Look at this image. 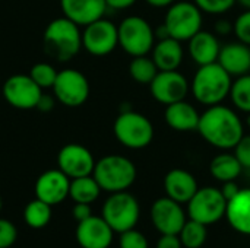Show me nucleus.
I'll list each match as a JSON object with an SVG mask.
<instances>
[{
    "label": "nucleus",
    "mask_w": 250,
    "mask_h": 248,
    "mask_svg": "<svg viewBox=\"0 0 250 248\" xmlns=\"http://www.w3.org/2000/svg\"><path fill=\"white\" fill-rule=\"evenodd\" d=\"M198 132L211 146L223 151L234 149L245 136L240 117L236 111L221 104L208 107V110L201 114Z\"/></svg>",
    "instance_id": "f257e3e1"
},
{
    "label": "nucleus",
    "mask_w": 250,
    "mask_h": 248,
    "mask_svg": "<svg viewBox=\"0 0 250 248\" xmlns=\"http://www.w3.org/2000/svg\"><path fill=\"white\" fill-rule=\"evenodd\" d=\"M44 51L48 57L66 63L82 48V32L79 25L66 16L51 20L42 35Z\"/></svg>",
    "instance_id": "f03ea898"
},
{
    "label": "nucleus",
    "mask_w": 250,
    "mask_h": 248,
    "mask_svg": "<svg viewBox=\"0 0 250 248\" xmlns=\"http://www.w3.org/2000/svg\"><path fill=\"white\" fill-rule=\"evenodd\" d=\"M231 76L221 67L218 61L199 66L192 80V94L198 102L212 107L221 104L231 89Z\"/></svg>",
    "instance_id": "7ed1b4c3"
},
{
    "label": "nucleus",
    "mask_w": 250,
    "mask_h": 248,
    "mask_svg": "<svg viewBox=\"0 0 250 248\" xmlns=\"http://www.w3.org/2000/svg\"><path fill=\"white\" fill-rule=\"evenodd\" d=\"M92 175L104 191H126L136 180V167L126 156L107 155L95 162Z\"/></svg>",
    "instance_id": "20e7f679"
},
{
    "label": "nucleus",
    "mask_w": 250,
    "mask_h": 248,
    "mask_svg": "<svg viewBox=\"0 0 250 248\" xmlns=\"http://www.w3.org/2000/svg\"><path fill=\"white\" fill-rule=\"evenodd\" d=\"M113 132L119 143L129 149H144L149 146L155 134L151 120L132 110L117 115Z\"/></svg>",
    "instance_id": "39448f33"
},
{
    "label": "nucleus",
    "mask_w": 250,
    "mask_h": 248,
    "mask_svg": "<svg viewBox=\"0 0 250 248\" xmlns=\"http://www.w3.org/2000/svg\"><path fill=\"white\" fill-rule=\"evenodd\" d=\"M119 45L132 57L146 56L155 45V31L141 16H127L117 26Z\"/></svg>",
    "instance_id": "423d86ee"
},
{
    "label": "nucleus",
    "mask_w": 250,
    "mask_h": 248,
    "mask_svg": "<svg viewBox=\"0 0 250 248\" xmlns=\"http://www.w3.org/2000/svg\"><path fill=\"white\" fill-rule=\"evenodd\" d=\"M101 216L114 232L122 234L136 227L141 216V208L133 194L127 191H117L111 193L104 202Z\"/></svg>",
    "instance_id": "0eeeda50"
},
{
    "label": "nucleus",
    "mask_w": 250,
    "mask_h": 248,
    "mask_svg": "<svg viewBox=\"0 0 250 248\" xmlns=\"http://www.w3.org/2000/svg\"><path fill=\"white\" fill-rule=\"evenodd\" d=\"M164 26L171 38L189 41L202 28V10L192 1H174L164 18Z\"/></svg>",
    "instance_id": "6e6552de"
},
{
    "label": "nucleus",
    "mask_w": 250,
    "mask_h": 248,
    "mask_svg": "<svg viewBox=\"0 0 250 248\" xmlns=\"http://www.w3.org/2000/svg\"><path fill=\"white\" fill-rule=\"evenodd\" d=\"M227 212V200L220 189L204 187L198 189L195 196L188 203V213L204 225H212L221 221Z\"/></svg>",
    "instance_id": "1a4fd4ad"
},
{
    "label": "nucleus",
    "mask_w": 250,
    "mask_h": 248,
    "mask_svg": "<svg viewBox=\"0 0 250 248\" xmlns=\"http://www.w3.org/2000/svg\"><path fill=\"white\" fill-rule=\"evenodd\" d=\"M51 89L60 104L72 108L81 107L89 96V82L86 76L76 69L59 72Z\"/></svg>",
    "instance_id": "9d476101"
},
{
    "label": "nucleus",
    "mask_w": 250,
    "mask_h": 248,
    "mask_svg": "<svg viewBox=\"0 0 250 248\" xmlns=\"http://www.w3.org/2000/svg\"><path fill=\"white\" fill-rule=\"evenodd\" d=\"M119 45V29L108 19H98L85 26L82 32V47L92 56L103 57L114 51Z\"/></svg>",
    "instance_id": "9b49d317"
},
{
    "label": "nucleus",
    "mask_w": 250,
    "mask_h": 248,
    "mask_svg": "<svg viewBox=\"0 0 250 248\" xmlns=\"http://www.w3.org/2000/svg\"><path fill=\"white\" fill-rule=\"evenodd\" d=\"M42 95V89L29 75H13L3 85V96L16 110H32Z\"/></svg>",
    "instance_id": "f8f14e48"
},
{
    "label": "nucleus",
    "mask_w": 250,
    "mask_h": 248,
    "mask_svg": "<svg viewBox=\"0 0 250 248\" xmlns=\"http://www.w3.org/2000/svg\"><path fill=\"white\" fill-rule=\"evenodd\" d=\"M190 85L188 79L177 70L158 72L154 80L149 83L151 95L155 101L164 105H170L183 101L189 94Z\"/></svg>",
    "instance_id": "ddd939ff"
},
{
    "label": "nucleus",
    "mask_w": 250,
    "mask_h": 248,
    "mask_svg": "<svg viewBox=\"0 0 250 248\" xmlns=\"http://www.w3.org/2000/svg\"><path fill=\"white\" fill-rule=\"evenodd\" d=\"M57 165L70 180L85 175H92L95 159L91 151L79 143L64 145L57 153Z\"/></svg>",
    "instance_id": "4468645a"
},
{
    "label": "nucleus",
    "mask_w": 250,
    "mask_h": 248,
    "mask_svg": "<svg viewBox=\"0 0 250 248\" xmlns=\"http://www.w3.org/2000/svg\"><path fill=\"white\" fill-rule=\"evenodd\" d=\"M151 221L161 234L179 235L186 222V213L182 208V203L166 196L152 203Z\"/></svg>",
    "instance_id": "2eb2a0df"
},
{
    "label": "nucleus",
    "mask_w": 250,
    "mask_h": 248,
    "mask_svg": "<svg viewBox=\"0 0 250 248\" xmlns=\"http://www.w3.org/2000/svg\"><path fill=\"white\" fill-rule=\"evenodd\" d=\"M69 187L70 178L64 172L60 170H48L37 178L34 190L37 199L54 206L69 197Z\"/></svg>",
    "instance_id": "dca6fc26"
},
{
    "label": "nucleus",
    "mask_w": 250,
    "mask_h": 248,
    "mask_svg": "<svg viewBox=\"0 0 250 248\" xmlns=\"http://www.w3.org/2000/svg\"><path fill=\"white\" fill-rule=\"evenodd\" d=\"M114 231L103 216H89L78 222L76 241L82 248H108L113 243Z\"/></svg>",
    "instance_id": "f3484780"
},
{
    "label": "nucleus",
    "mask_w": 250,
    "mask_h": 248,
    "mask_svg": "<svg viewBox=\"0 0 250 248\" xmlns=\"http://www.w3.org/2000/svg\"><path fill=\"white\" fill-rule=\"evenodd\" d=\"M63 16L79 26H86L101 19L107 10L105 0H60Z\"/></svg>",
    "instance_id": "a211bd4d"
},
{
    "label": "nucleus",
    "mask_w": 250,
    "mask_h": 248,
    "mask_svg": "<svg viewBox=\"0 0 250 248\" xmlns=\"http://www.w3.org/2000/svg\"><path fill=\"white\" fill-rule=\"evenodd\" d=\"M198 181L186 170L174 168L168 171L164 177V191L166 194L179 202V203H189V200L198 191Z\"/></svg>",
    "instance_id": "6ab92c4d"
},
{
    "label": "nucleus",
    "mask_w": 250,
    "mask_h": 248,
    "mask_svg": "<svg viewBox=\"0 0 250 248\" xmlns=\"http://www.w3.org/2000/svg\"><path fill=\"white\" fill-rule=\"evenodd\" d=\"M230 76H243L250 73V47L243 42H230L220 50L217 60Z\"/></svg>",
    "instance_id": "aec40b11"
},
{
    "label": "nucleus",
    "mask_w": 250,
    "mask_h": 248,
    "mask_svg": "<svg viewBox=\"0 0 250 248\" xmlns=\"http://www.w3.org/2000/svg\"><path fill=\"white\" fill-rule=\"evenodd\" d=\"M164 120L176 132H192L198 130L201 114L192 104L183 99L167 105L164 111Z\"/></svg>",
    "instance_id": "412c9836"
},
{
    "label": "nucleus",
    "mask_w": 250,
    "mask_h": 248,
    "mask_svg": "<svg viewBox=\"0 0 250 248\" xmlns=\"http://www.w3.org/2000/svg\"><path fill=\"white\" fill-rule=\"evenodd\" d=\"M220 41L209 31H199L189 39V54L199 66L215 63L220 56Z\"/></svg>",
    "instance_id": "4be33fe9"
},
{
    "label": "nucleus",
    "mask_w": 250,
    "mask_h": 248,
    "mask_svg": "<svg viewBox=\"0 0 250 248\" xmlns=\"http://www.w3.org/2000/svg\"><path fill=\"white\" fill-rule=\"evenodd\" d=\"M226 218L236 232L250 235V189H240V191L229 200Z\"/></svg>",
    "instance_id": "5701e85b"
},
{
    "label": "nucleus",
    "mask_w": 250,
    "mask_h": 248,
    "mask_svg": "<svg viewBox=\"0 0 250 248\" xmlns=\"http://www.w3.org/2000/svg\"><path fill=\"white\" fill-rule=\"evenodd\" d=\"M183 56L185 53L180 41L171 37L158 39L152 48V60L161 72L177 70L183 63Z\"/></svg>",
    "instance_id": "b1692460"
},
{
    "label": "nucleus",
    "mask_w": 250,
    "mask_h": 248,
    "mask_svg": "<svg viewBox=\"0 0 250 248\" xmlns=\"http://www.w3.org/2000/svg\"><path fill=\"white\" fill-rule=\"evenodd\" d=\"M242 170L243 167L234 153H220L214 156L209 164L211 175L221 183L234 181L242 174Z\"/></svg>",
    "instance_id": "393cba45"
},
{
    "label": "nucleus",
    "mask_w": 250,
    "mask_h": 248,
    "mask_svg": "<svg viewBox=\"0 0 250 248\" xmlns=\"http://www.w3.org/2000/svg\"><path fill=\"white\" fill-rule=\"evenodd\" d=\"M101 193V187L94 178V175H85L70 180L69 197L75 203H94Z\"/></svg>",
    "instance_id": "a878e982"
},
{
    "label": "nucleus",
    "mask_w": 250,
    "mask_h": 248,
    "mask_svg": "<svg viewBox=\"0 0 250 248\" xmlns=\"http://www.w3.org/2000/svg\"><path fill=\"white\" fill-rule=\"evenodd\" d=\"M51 215H53L51 206L37 197L34 200H31L23 209L25 224L34 229H41V228L47 227L51 221Z\"/></svg>",
    "instance_id": "bb28decb"
},
{
    "label": "nucleus",
    "mask_w": 250,
    "mask_h": 248,
    "mask_svg": "<svg viewBox=\"0 0 250 248\" xmlns=\"http://www.w3.org/2000/svg\"><path fill=\"white\" fill-rule=\"evenodd\" d=\"M158 67L154 63L152 57H146V56H139V57H133V60L129 64V75L130 77L141 83V85H149L154 77L158 73Z\"/></svg>",
    "instance_id": "cd10ccee"
},
{
    "label": "nucleus",
    "mask_w": 250,
    "mask_h": 248,
    "mask_svg": "<svg viewBox=\"0 0 250 248\" xmlns=\"http://www.w3.org/2000/svg\"><path fill=\"white\" fill-rule=\"evenodd\" d=\"M180 241L183 244V247L186 248H201L208 238V231H207V225L190 219L186 221L182 231L179 232Z\"/></svg>",
    "instance_id": "c85d7f7f"
},
{
    "label": "nucleus",
    "mask_w": 250,
    "mask_h": 248,
    "mask_svg": "<svg viewBox=\"0 0 250 248\" xmlns=\"http://www.w3.org/2000/svg\"><path fill=\"white\" fill-rule=\"evenodd\" d=\"M230 96L236 108L250 114V73L239 76L231 83Z\"/></svg>",
    "instance_id": "c756f323"
},
{
    "label": "nucleus",
    "mask_w": 250,
    "mask_h": 248,
    "mask_svg": "<svg viewBox=\"0 0 250 248\" xmlns=\"http://www.w3.org/2000/svg\"><path fill=\"white\" fill-rule=\"evenodd\" d=\"M57 73L59 72L50 63H37L29 70V76L34 79V82L41 89L53 88V85L56 82V77H57Z\"/></svg>",
    "instance_id": "7c9ffc66"
},
{
    "label": "nucleus",
    "mask_w": 250,
    "mask_h": 248,
    "mask_svg": "<svg viewBox=\"0 0 250 248\" xmlns=\"http://www.w3.org/2000/svg\"><path fill=\"white\" fill-rule=\"evenodd\" d=\"M119 246L120 248H148V240L142 232L132 228L120 234Z\"/></svg>",
    "instance_id": "2f4dec72"
},
{
    "label": "nucleus",
    "mask_w": 250,
    "mask_h": 248,
    "mask_svg": "<svg viewBox=\"0 0 250 248\" xmlns=\"http://www.w3.org/2000/svg\"><path fill=\"white\" fill-rule=\"evenodd\" d=\"M237 0H195V4L205 13H224L230 10Z\"/></svg>",
    "instance_id": "473e14b6"
},
{
    "label": "nucleus",
    "mask_w": 250,
    "mask_h": 248,
    "mask_svg": "<svg viewBox=\"0 0 250 248\" xmlns=\"http://www.w3.org/2000/svg\"><path fill=\"white\" fill-rule=\"evenodd\" d=\"M233 32L240 42L250 47V10L243 12L233 23Z\"/></svg>",
    "instance_id": "72a5a7b5"
},
{
    "label": "nucleus",
    "mask_w": 250,
    "mask_h": 248,
    "mask_svg": "<svg viewBox=\"0 0 250 248\" xmlns=\"http://www.w3.org/2000/svg\"><path fill=\"white\" fill-rule=\"evenodd\" d=\"M16 238H18L16 227L7 219H0V248L12 247L16 243Z\"/></svg>",
    "instance_id": "f704fd0d"
},
{
    "label": "nucleus",
    "mask_w": 250,
    "mask_h": 248,
    "mask_svg": "<svg viewBox=\"0 0 250 248\" xmlns=\"http://www.w3.org/2000/svg\"><path fill=\"white\" fill-rule=\"evenodd\" d=\"M234 155L243 168H250V136H243L234 146Z\"/></svg>",
    "instance_id": "c9c22d12"
},
{
    "label": "nucleus",
    "mask_w": 250,
    "mask_h": 248,
    "mask_svg": "<svg viewBox=\"0 0 250 248\" xmlns=\"http://www.w3.org/2000/svg\"><path fill=\"white\" fill-rule=\"evenodd\" d=\"M183 244L177 234H161L157 243V248H182Z\"/></svg>",
    "instance_id": "e433bc0d"
},
{
    "label": "nucleus",
    "mask_w": 250,
    "mask_h": 248,
    "mask_svg": "<svg viewBox=\"0 0 250 248\" xmlns=\"http://www.w3.org/2000/svg\"><path fill=\"white\" fill-rule=\"evenodd\" d=\"M72 216L75 218L76 222H82V221L88 219L89 216H92L91 205H86V203H75V206L72 209Z\"/></svg>",
    "instance_id": "4c0bfd02"
},
{
    "label": "nucleus",
    "mask_w": 250,
    "mask_h": 248,
    "mask_svg": "<svg viewBox=\"0 0 250 248\" xmlns=\"http://www.w3.org/2000/svg\"><path fill=\"white\" fill-rule=\"evenodd\" d=\"M220 190H221V193L224 194V197H226V200L229 203V200H231L240 191V187L236 184V180H234V181H226Z\"/></svg>",
    "instance_id": "58836bf2"
},
{
    "label": "nucleus",
    "mask_w": 250,
    "mask_h": 248,
    "mask_svg": "<svg viewBox=\"0 0 250 248\" xmlns=\"http://www.w3.org/2000/svg\"><path fill=\"white\" fill-rule=\"evenodd\" d=\"M54 101H56V96H51V95H41L38 104H37V110L42 111V113H48L54 108Z\"/></svg>",
    "instance_id": "ea45409f"
},
{
    "label": "nucleus",
    "mask_w": 250,
    "mask_h": 248,
    "mask_svg": "<svg viewBox=\"0 0 250 248\" xmlns=\"http://www.w3.org/2000/svg\"><path fill=\"white\" fill-rule=\"evenodd\" d=\"M107 7L116 9V10H123V9H129L132 7L136 0H105Z\"/></svg>",
    "instance_id": "a19ab883"
},
{
    "label": "nucleus",
    "mask_w": 250,
    "mask_h": 248,
    "mask_svg": "<svg viewBox=\"0 0 250 248\" xmlns=\"http://www.w3.org/2000/svg\"><path fill=\"white\" fill-rule=\"evenodd\" d=\"M231 31H233V23L226 20V19H221V20H218L215 23V32L218 35H226V34H229Z\"/></svg>",
    "instance_id": "79ce46f5"
},
{
    "label": "nucleus",
    "mask_w": 250,
    "mask_h": 248,
    "mask_svg": "<svg viewBox=\"0 0 250 248\" xmlns=\"http://www.w3.org/2000/svg\"><path fill=\"white\" fill-rule=\"evenodd\" d=\"M149 6H152V7H158V9H161V7H170L174 1H177V0H145Z\"/></svg>",
    "instance_id": "37998d69"
},
{
    "label": "nucleus",
    "mask_w": 250,
    "mask_h": 248,
    "mask_svg": "<svg viewBox=\"0 0 250 248\" xmlns=\"http://www.w3.org/2000/svg\"><path fill=\"white\" fill-rule=\"evenodd\" d=\"M243 7H246L248 10H250V0H237Z\"/></svg>",
    "instance_id": "c03bdc74"
},
{
    "label": "nucleus",
    "mask_w": 250,
    "mask_h": 248,
    "mask_svg": "<svg viewBox=\"0 0 250 248\" xmlns=\"http://www.w3.org/2000/svg\"><path fill=\"white\" fill-rule=\"evenodd\" d=\"M1 208H3V200H1V197H0V212H1Z\"/></svg>",
    "instance_id": "a18cd8bd"
}]
</instances>
